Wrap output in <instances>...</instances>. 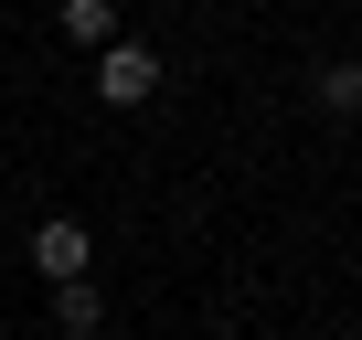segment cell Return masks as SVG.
I'll use <instances>...</instances> for the list:
<instances>
[{
  "instance_id": "6da1fadb",
  "label": "cell",
  "mask_w": 362,
  "mask_h": 340,
  "mask_svg": "<svg viewBox=\"0 0 362 340\" xmlns=\"http://www.w3.org/2000/svg\"><path fill=\"white\" fill-rule=\"evenodd\" d=\"M96 96H107V107H149V96H160V64H149V43H107V64H96Z\"/></svg>"
},
{
  "instance_id": "7a4b0ae2",
  "label": "cell",
  "mask_w": 362,
  "mask_h": 340,
  "mask_svg": "<svg viewBox=\"0 0 362 340\" xmlns=\"http://www.w3.org/2000/svg\"><path fill=\"white\" fill-rule=\"evenodd\" d=\"M33 266H43V277H86V224H64V213H54V224L33 234Z\"/></svg>"
},
{
  "instance_id": "3957f363",
  "label": "cell",
  "mask_w": 362,
  "mask_h": 340,
  "mask_svg": "<svg viewBox=\"0 0 362 340\" xmlns=\"http://www.w3.org/2000/svg\"><path fill=\"white\" fill-rule=\"evenodd\" d=\"M96 319H107V298H96L86 277H54V329H64V340H96Z\"/></svg>"
},
{
  "instance_id": "277c9868",
  "label": "cell",
  "mask_w": 362,
  "mask_h": 340,
  "mask_svg": "<svg viewBox=\"0 0 362 340\" xmlns=\"http://www.w3.org/2000/svg\"><path fill=\"white\" fill-rule=\"evenodd\" d=\"M64 32L75 43H117V0H64Z\"/></svg>"
},
{
  "instance_id": "5b68a950",
  "label": "cell",
  "mask_w": 362,
  "mask_h": 340,
  "mask_svg": "<svg viewBox=\"0 0 362 340\" xmlns=\"http://www.w3.org/2000/svg\"><path fill=\"white\" fill-rule=\"evenodd\" d=\"M320 107L330 117H362V64H320Z\"/></svg>"
}]
</instances>
